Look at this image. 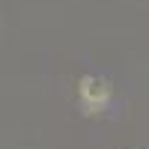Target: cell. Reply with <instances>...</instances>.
Masks as SVG:
<instances>
[{
  "label": "cell",
  "mask_w": 149,
  "mask_h": 149,
  "mask_svg": "<svg viewBox=\"0 0 149 149\" xmlns=\"http://www.w3.org/2000/svg\"><path fill=\"white\" fill-rule=\"evenodd\" d=\"M107 95H110V84L104 78H95V74H86V78L81 81V98L90 107H102L107 102Z\"/></svg>",
  "instance_id": "obj_1"
}]
</instances>
